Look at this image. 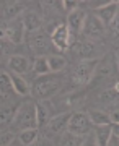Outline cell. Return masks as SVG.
Returning a JSON list of instances; mask_svg holds the SVG:
<instances>
[{
    "mask_svg": "<svg viewBox=\"0 0 119 146\" xmlns=\"http://www.w3.org/2000/svg\"><path fill=\"white\" fill-rule=\"evenodd\" d=\"M13 138H15L13 131H10V130L2 131V136H0V146H11Z\"/></svg>",
    "mask_w": 119,
    "mask_h": 146,
    "instance_id": "28",
    "label": "cell"
},
{
    "mask_svg": "<svg viewBox=\"0 0 119 146\" xmlns=\"http://www.w3.org/2000/svg\"><path fill=\"white\" fill-rule=\"evenodd\" d=\"M85 20H87V13L80 8L73 10L72 13H69L67 16V26L70 29V33H80L83 29V25H85Z\"/></svg>",
    "mask_w": 119,
    "mask_h": 146,
    "instance_id": "13",
    "label": "cell"
},
{
    "mask_svg": "<svg viewBox=\"0 0 119 146\" xmlns=\"http://www.w3.org/2000/svg\"><path fill=\"white\" fill-rule=\"evenodd\" d=\"M11 91L13 89V84H11V78L10 73L2 72V88H0V93H2V101H7L11 96Z\"/></svg>",
    "mask_w": 119,
    "mask_h": 146,
    "instance_id": "19",
    "label": "cell"
},
{
    "mask_svg": "<svg viewBox=\"0 0 119 146\" xmlns=\"http://www.w3.org/2000/svg\"><path fill=\"white\" fill-rule=\"evenodd\" d=\"M114 72V62L109 60V58H103L101 62H98L96 65V72H95V76L100 75V76H108Z\"/></svg>",
    "mask_w": 119,
    "mask_h": 146,
    "instance_id": "22",
    "label": "cell"
},
{
    "mask_svg": "<svg viewBox=\"0 0 119 146\" xmlns=\"http://www.w3.org/2000/svg\"><path fill=\"white\" fill-rule=\"evenodd\" d=\"M95 11H96L95 15L103 21L104 26L109 28L111 23L114 21V18H116L118 13H119V2H109L108 5L101 7V8H98V10H95Z\"/></svg>",
    "mask_w": 119,
    "mask_h": 146,
    "instance_id": "10",
    "label": "cell"
},
{
    "mask_svg": "<svg viewBox=\"0 0 119 146\" xmlns=\"http://www.w3.org/2000/svg\"><path fill=\"white\" fill-rule=\"evenodd\" d=\"M90 120L91 123L96 127H101V125H111V115H108L106 112H100V110H91L90 112Z\"/></svg>",
    "mask_w": 119,
    "mask_h": 146,
    "instance_id": "20",
    "label": "cell"
},
{
    "mask_svg": "<svg viewBox=\"0 0 119 146\" xmlns=\"http://www.w3.org/2000/svg\"><path fill=\"white\" fill-rule=\"evenodd\" d=\"M30 49L36 54H47L51 50V46H54L51 41V36H46L44 33H34L30 36Z\"/></svg>",
    "mask_w": 119,
    "mask_h": 146,
    "instance_id": "9",
    "label": "cell"
},
{
    "mask_svg": "<svg viewBox=\"0 0 119 146\" xmlns=\"http://www.w3.org/2000/svg\"><path fill=\"white\" fill-rule=\"evenodd\" d=\"M98 60H82L72 70V81L75 84H87L95 78Z\"/></svg>",
    "mask_w": 119,
    "mask_h": 146,
    "instance_id": "3",
    "label": "cell"
},
{
    "mask_svg": "<svg viewBox=\"0 0 119 146\" xmlns=\"http://www.w3.org/2000/svg\"><path fill=\"white\" fill-rule=\"evenodd\" d=\"M38 146H54V145H52L49 140H46V138H44V140H39V141H38Z\"/></svg>",
    "mask_w": 119,
    "mask_h": 146,
    "instance_id": "34",
    "label": "cell"
},
{
    "mask_svg": "<svg viewBox=\"0 0 119 146\" xmlns=\"http://www.w3.org/2000/svg\"><path fill=\"white\" fill-rule=\"evenodd\" d=\"M13 127L16 130H28V128H38V107L33 102H23L18 106L16 115L13 119Z\"/></svg>",
    "mask_w": 119,
    "mask_h": 146,
    "instance_id": "2",
    "label": "cell"
},
{
    "mask_svg": "<svg viewBox=\"0 0 119 146\" xmlns=\"http://www.w3.org/2000/svg\"><path fill=\"white\" fill-rule=\"evenodd\" d=\"M21 11H23V5L20 2H3V5H2V15H3L5 21L16 20Z\"/></svg>",
    "mask_w": 119,
    "mask_h": 146,
    "instance_id": "15",
    "label": "cell"
},
{
    "mask_svg": "<svg viewBox=\"0 0 119 146\" xmlns=\"http://www.w3.org/2000/svg\"><path fill=\"white\" fill-rule=\"evenodd\" d=\"M70 29H69L67 23H61L57 25L54 29L51 31V41L52 44L59 49V50H67L72 47V42H70Z\"/></svg>",
    "mask_w": 119,
    "mask_h": 146,
    "instance_id": "6",
    "label": "cell"
},
{
    "mask_svg": "<svg viewBox=\"0 0 119 146\" xmlns=\"http://www.w3.org/2000/svg\"><path fill=\"white\" fill-rule=\"evenodd\" d=\"M8 68H10L11 73H16V75H25V73L30 72L31 68V63L30 60L25 57V55H11L7 62Z\"/></svg>",
    "mask_w": 119,
    "mask_h": 146,
    "instance_id": "11",
    "label": "cell"
},
{
    "mask_svg": "<svg viewBox=\"0 0 119 146\" xmlns=\"http://www.w3.org/2000/svg\"><path fill=\"white\" fill-rule=\"evenodd\" d=\"M82 33L88 39H101L104 36V33H106V26L96 15H87Z\"/></svg>",
    "mask_w": 119,
    "mask_h": 146,
    "instance_id": "7",
    "label": "cell"
},
{
    "mask_svg": "<svg viewBox=\"0 0 119 146\" xmlns=\"http://www.w3.org/2000/svg\"><path fill=\"white\" fill-rule=\"evenodd\" d=\"M16 110H18V107H15V106H3L2 107V114H0L2 125H7V123L13 122V119H15V115H16Z\"/></svg>",
    "mask_w": 119,
    "mask_h": 146,
    "instance_id": "25",
    "label": "cell"
},
{
    "mask_svg": "<svg viewBox=\"0 0 119 146\" xmlns=\"http://www.w3.org/2000/svg\"><path fill=\"white\" fill-rule=\"evenodd\" d=\"M47 62H49L51 72H61V70L67 65V60H65L62 55H56V54L47 55Z\"/></svg>",
    "mask_w": 119,
    "mask_h": 146,
    "instance_id": "23",
    "label": "cell"
},
{
    "mask_svg": "<svg viewBox=\"0 0 119 146\" xmlns=\"http://www.w3.org/2000/svg\"><path fill=\"white\" fill-rule=\"evenodd\" d=\"M111 128H113V135L119 136V123H111Z\"/></svg>",
    "mask_w": 119,
    "mask_h": 146,
    "instance_id": "35",
    "label": "cell"
},
{
    "mask_svg": "<svg viewBox=\"0 0 119 146\" xmlns=\"http://www.w3.org/2000/svg\"><path fill=\"white\" fill-rule=\"evenodd\" d=\"M108 146H119V136L116 135H111V138H109V143Z\"/></svg>",
    "mask_w": 119,
    "mask_h": 146,
    "instance_id": "32",
    "label": "cell"
},
{
    "mask_svg": "<svg viewBox=\"0 0 119 146\" xmlns=\"http://www.w3.org/2000/svg\"><path fill=\"white\" fill-rule=\"evenodd\" d=\"M62 146H80V143L77 141V136H73L72 133H69V135L64 136Z\"/></svg>",
    "mask_w": 119,
    "mask_h": 146,
    "instance_id": "30",
    "label": "cell"
},
{
    "mask_svg": "<svg viewBox=\"0 0 119 146\" xmlns=\"http://www.w3.org/2000/svg\"><path fill=\"white\" fill-rule=\"evenodd\" d=\"M111 135H113V128H111V125L96 127V130H95V136H96L98 146H108Z\"/></svg>",
    "mask_w": 119,
    "mask_h": 146,
    "instance_id": "18",
    "label": "cell"
},
{
    "mask_svg": "<svg viewBox=\"0 0 119 146\" xmlns=\"http://www.w3.org/2000/svg\"><path fill=\"white\" fill-rule=\"evenodd\" d=\"M91 120H90V115L85 114V112H75L70 117V122H69V133H72L73 136H85L87 133L91 131Z\"/></svg>",
    "mask_w": 119,
    "mask_h": 146,
    "instance_id": "5",
    "label": "cell"
},
{
    "mask_svg": "<svg viewBox=\"0 0 119 146\" xmlns=\"http://www.w3.org/2000/svg\"><path fill=\"white\" fill-rule=\"evenodd\" d=\"M26 28L23 25L21 18H16V20L11 21H3L2 23V36L3 39H7L11 44H21L23 42V37H25Z\"/></svg>",
    "mask_w": 119,
    "mask_h": 146,
    "instance_id": "4",
    "label": "cell"
},
{
    "mask_svg": "<svg viewBox=\"0 0 119 146\" xmlns=\"http://www.w3.org/2000/svg\"><path fill=\"white\" fill-rule=\"evenodd\" d=\"M80 146H98V141H96V136H95V131H90L85 135L83 141L80 143Z\"/></svg>",
    "mask_w": 119,
    "mask_h": 146,
    "instance_id": "29",
    "label": "cell"
},
{
    "mask_svg": "<svg viewBox=\"0 0 119 146\" xmlns=\"http://www.w3.org/2000/svg\"><path fill=\"white\" fill-rule=\"evenodd\" d=\"M36 107H38V127L49 125V122L52 120L51 104L47 101H39L36 104Z\"/></svg>",
    "mask_w": 119,
    "mask_h": 146,
    "instance_id": "16",
    "label": "cell"
},
{
    "mask_svg": "<svg viewBox=\"0 0 119 146\" xmlns=\"http://www.w3.org/2000/svg\"><path fill=\"white\" fill-rule=\"evenodd\" d=\"M111 123H119V110H114L111 114Z\"/></svg>",
    "mask_w": 119,
    "mask_h": 146,
    "instance_id": "33",
    "label": "cell"
},
{
    "mask_svg": "<svg viewBox=\"0 0 119 146\" xmlns=\"http://www.w3.org/2000/svg\"><path fill=\"white\" fill-rule=\"evenodd\" d=\"M116 67L119 68V50L116 52Z\"/></svg>",
    "mask_w": 119,
    "mask_h": 146,
    "instance_id": "36",
    "label": "cell"
},
{
    "mask_svg": "<svg viewBox=\"0 0 119 146\" xmlns=\"http://www.w3.org/2000/svg\"><path fill=\"white\" fill-rule=\"evenodd\" d=\"M109 36H111V39L119 42V13L114 18V21L111 23V26H109Z\"/></svg>",
    "mask_w": 119,
    "mask_h": 146,
    "instance_id": "27",
    "label": "cell"
},
{
    "mask_svg": "<svg viewBox=\"0 0 119 146\" xmlns=\"http://www.w3.org/2000/svg\"><path fill=\"white\" fill-rule=\"evenodd\" d=\"M62 86V78L57 75H46V76H39L36 83L33 84V96L38 98L39 101H46L61 89Z\"/></svg>",
    "mask_w": 119,
    "mask_h": 146,
    "instance_id": "1",
    "label": "cell"
},
{
    "mask_svg": "<svg viewBox=\"0 0 119 146\" xmlns=\"http://www.w3.org/2000/svg\"><path fill=\"white\" fill-rule=\"evenodd\" d=\"M77 5H78V2H72V0H64L62 2V8L65 11H69V13H72L73 10H77Z\"/></svg>",
    "mask_w": 119,
    "mask_h": 146,
    "instance_id": "31",
    "label": "cell"
},
{
    "mask_svg": "<svg viewBox=\"0 0 119 146\" xmlns=\"http://www.w3.org/2000/svg\"><path fill=\"white\" fill-rule=\"evenodd\" d=\"M33 68H34V73H36V75H39V76H46V75H49V73H51L47 57H42V55H39V57L34 60Z\"/></svg>",
    "mask_w": 119,
    "mask_h": 146,
    "instance_id": "21",
    "label": "cell"
},
{
    "mask_svg": "<svg viewBox=\"0 0 119 146\" xmlns=\"http://www.w3.org/2000/svg\"><path fill=\"white\" fill-rule=\"evenodd\" d=\"M72 52L82 60H96V54H98V47L95 46L91 41H78L72 47Z\"/></svg>",
    "mask_w": 119,
    "mask_h": 146,
    "instance_id": "8",
    "label": "cell"
},
{
    "mask_svg": "<svg viewBox=\"0 0 119 146\" xmlns=\"http://www.w3.org/2000/svg\"><path fill=\"white\" fill-rule=\"evenodd\" d=\"M38 135H39L38 128H28V130H23V131H20V141L23 143V145L30 146V145H33V143L38 140Z\"/></svg>",
    "mask_w": 119,
    "mask_h": 146,
    "instance_id": "24",
    "label": "cell"
},
{
    "mask_svg": "<svg viewBox=\"0 0 119 146\" xmlns=\"http://www.w3.org/2000/svg\"><path fill=\"white\" fill-rule=\"evenodd\" d=\"M118 96H119V93L116 91V89L109 88V89H106V91H103V93H101L100 99L103 101V102H113V101L118 99Z\"/></svg>",
    "mask_w": 119,
    "mask_h": 146,
    "instance_id": "26",
    "label": "cell"
},
{
    "mask_svg": "<svg viewBox=\"0 0 119 146\" xmlns=\"http://www.w3.org/2000/svg\"><path fill=\"white\" fill-rule=\"evenodd\" d=\"M70 117H72L70 112H64V114L54 115L52 120L49 122V125H47L49 131L59 135V133H64L65 130H69V122H70Z\"/></svg>",
    "mask_w": 119,
    "mask_h": 146,
    "instance_id": "12",
    "label": "cell"
},
{
    "mask_svg": "<svg viewBox=\"0 0 119 146\" xmlns=\"http://www.w3.org/2000/svg\"><path fill=\"white\" fill-rule=\"evenodd\" d=\"M10 78H11V84H13V89H15L16 94L20 96H26L30 93V84L21 75H16V73L10 72Z\"/></svg>",
    "mask_w": 119,
    "mask_h": 146,
    "instance_id": "17",
    "label": "cell"
},
{
    "mask_svg": "<svg viewBox=\"0 0 119 146\" xmlns=\"http://www.w3.org/2000/svg\"><path fill=\"white\" fill-rule=\"evenodd\" d=\"M21 21H23V25H25L26 31L30 33V34H34V33H39V29H41V16L38 15V13H34V11H26L25 15H23V18H21Z\"/></svg>",
    "mask_w": 119,
    "mask_h": 146,
    "instance_id": "14",
    "label": "cell"
},
{
    "mask_svg": "<svg viewBox=\"0 0 119 146\" xmlns=\"http://www.w3.org/2000/svg\"><path fill=\"white\" fill-rule=\"evenodd\" d=\"M114 89H116V91H118V93H119V81H118V83H116V84H114Z\"/></svg>",
    "mask_w": 119,
    "mask_h": 146,
    "instance_id": "37",
    "label": "cell"
}]
</instances>
